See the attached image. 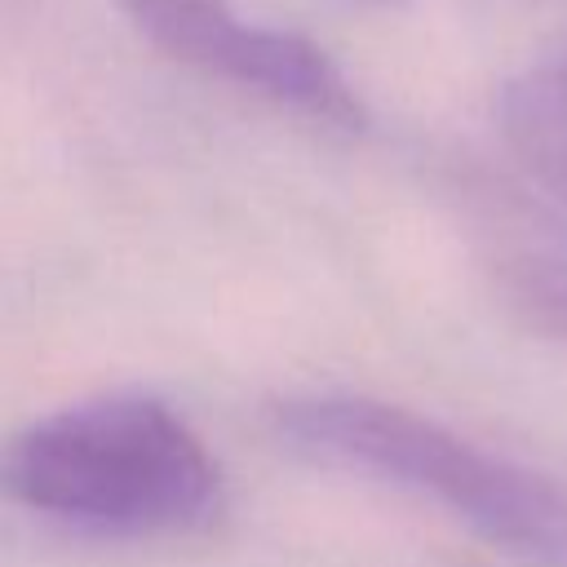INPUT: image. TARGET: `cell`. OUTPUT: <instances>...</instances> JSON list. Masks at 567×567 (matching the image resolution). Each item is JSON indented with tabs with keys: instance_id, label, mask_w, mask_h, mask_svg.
<instances>
[{
	"instance_id": "cell-1",
	"label": "cell",
	"mask_w": 567,
	"mask_h": 567,
	"mask_svg": "<svg viewBox=\"0 0 567 567\" xmlns=\"http://www.w3.org/2000/svg\"><path fill=\"white\" fill-rule=\"evenodd\" d=\"M9 496L80 536L155 540L217 523L226 478L195 425L155 394H93L27 421L4 452Z\"/></svg>"
},
{
	"instance_id": "cell-2",
	"label": "cell",
	"mask_w": 567,
	"mask_h": 567,
	"mask_svg": "<svg viewBox=\"0 0 567 567\" xmlns=\"http://www.w3.org/2000/svg\"><path fill=\"white\" fill-rule=\"evenodd\" d=\"M270 421L297 456L425 496L518 563L567 567V492L434 416L372 394H306L284 399Z\"/></svg>"
},
{
	"instance_id": "cell-3",
	"label": "cell",
	"mask_w": 567,
	"mask_h": 567,
	"mask_svg": "<svg viewBox=\"0 0 567 567\" xmlns=\"http://www.w3.org/2000/svg\"><path fill=\"white\" fill-rule=\"evenodd\" d=\"M168 58L248 89L328 128H363V102L341 66L306 35L244 22L230 0H115Z\"/></svg>"
},
{
	"instance_id": "cell-4",
	"label": "cell",
	"mask_w": 567,
	"mask_h": 567,
	"mask_svg": "<svg viewBox=\"0 0 567 567\" xmlns=\"http://www.w3.org/2000/svg\"><path fill=\"white\" fill-rule=\"evenodd\" d=\"M496 120L518 164L567 204V53L505 80Z\"/></svg>"
},
{
	"instance_id": "cell-5",
	"label": "cell",
	"mask_w": 567,
	"mask_h": 567,
	"mask_svg": "<svg viewBox=\"0 0 567 567\" xmlns=\"http://www.w3.org/2000/svg\"><path fill=\"white\" fill-rule=\"evenodd\" d=\"M549 292H554V297H567V284L554 275V279H549ZM563 310H567V301H563Z\"/></svg>"
},
{
	"instance_id": "cell-6",
	"label": "cell",
	"mask_w": 567,
	"mask_h": 567,
	"mask_svg": "<svg viewBox=\"0 0 567 567\" xmlns=\"http://www.w3.org/2000/svg\"><path fill=\"white\" fill-rule=\"evenodd\" d=\"M350 4H390V0H350Z\"/></svg>"
}]
</instances>
